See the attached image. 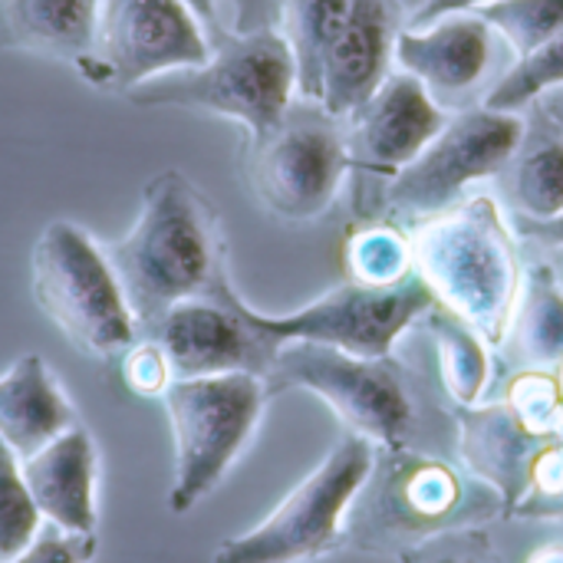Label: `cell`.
Returning <instances> with one entry per match:
<instances>
[{
	"mask_svg": "<svg viewBox=\"0 0 563 563\" xmlns=\"http://www.w3.org/2000/svg\"><path fill=\"white\" fill-rule=\"evenodd\" d=\"M264 386L267 396L290 389L320 396L346 432L363 435L376 449H419L432 455L459 449L452 406L435 402L426 379L396 353L363 360L323 343H284Z\"/></svg>",
	"mask_w": 563,
	"mask_h": 563,
	"instance_id": "6da1fadb",
	"label": "cell"
},
{
	"mask_svg": "<svg viewBox=\"0 0 563 563\" xmlns=\"http://www.w3.org/2000/svg\"><path fill=\"white\" fill-rule=\"evenodd\" d=\"M106 257L122 284L139 336L175 303L201 297L228 280V244L211 198L168 168L145 181L139 218Z\"/></svg>",
	"mask_w": 563,
	"mask_h": 563,
	"instance_id": "7a4b0ae2",
	"label": "cell"
},
{
	"mask_svg": "<svg viewBox=\"0 0 563 563\" xmlns=\"http://www.w3.org/2000/svg\"><path fill=\"white\" fill-rule=\"evenodd\" d=\"M459 462L492 485L501 518H563V399L554 373H518L488 406H452Z\"/></svg>",
	"mask_w": 563,
	"mask_h": 563,
	"instance_id": "3957f363",
	"label": "cell"
},
{
	"mask_svg": "<svg viewBox=\"0 0 563 563\" xmlns=\"http://www.w3.org/2000/svg\"><path fill=\"white\" fill-rule=\"evenodd\" d=\"M501 518V498L462 462L419 449H376L356 492L343 548L363 554H406L409 548L459 528H485Z\"/></svg>",
	"mask_w": 563,
	"mask_h": 563,
	"instance_id": "277c9868",
	"label": "cell"
},
{
	"mask_svg": "<svg viewBox=\"0 0 563 563\" xmlns=\"http://www.w3.org/2000/svg\"><path fill=\"white\" fill-rule=\"evenodd\" d=\"M409 244L412 271L435 300L498 350L525 280L521 241L501 205L492 195H468L455 208L416 224Z\"/></svg>",
	"mask_w": 563,
	"mask_h": 563,
	"instance_id": "5b68a950",
	"label": "cell"
},
{
	"mask_svg": "<svg viewBox=\"0 0 563 563\" xmlns=\"http://www.w3.org/2000/svg\"><path fill=\"white\" fill-rule=\"evenodd\" d=\"M139 109H198L234 119L247 135L280 122L297 99L294 56L280 30L211 36V56L201 66L152 76L125 92Z\"/></svg>",
	"mask_w": 563,
	"mask_h": 563,
	"instance_id": "8992f818",
	"label": "cell"
},
{
	"mask_svg": "<svg viewBox=\"0 0 563 563\" xmlns=\"http://www.w3.org/2000/svg\"><path fill=\"white\" fill-rule=\"evenodd\" d=\"M30 290L43 317L92 360L115 363L139 340L106 247L66 218L40 231L30 254Z\"/></svg>",
	"mask_w": 563,
	"mask_h": 563,
	"instance_id": "52a82bcc",
	"label": "cell"
},
{
	"mask_svg": "<svg viewBox=\"0 0 563 563\" xmlns=\"http://www.w3.org/2000/svg\"><path fill=\"white\" fill-rule=\"evenodd\" d=\"M241 178L274 218L317 221L350 178L343 119L323 102L297 96L277 125L244 139Z\"/></svg>",
	"mask_w": 563,
	"mask_h": 563,
	"instance_id": "ba28073f",
	"label": "cell"
},
{
	"mask_svg": "<svg viewBox=\"0 0 563 563\" xmlns=\"http://www.w3.org/2000/svg\"><path fill=\"white\" fill-rule=\"evenodd\" d=\"M267 399L264 379L251 373L172 379L162 396L175 442L172 515H188L224 482L247 449Z\"/></svg>",
	"mask_w": 563,
	"mask_h": 563,
	"instance_id": "9c48e42d",
	"label": "cell"
},
{
	"mask_svg": "<svg viewBox=\"0 0 563 563\" xmlns=\"http://www.w3.org/2000/svg\"><path fill=\"white\" fill-rule=\"evenodd\" d=\"M528 119L521 112H498L472 106L452 112L442 132L409 162L379 195L376 214L406 231L465 201L468 188L495 178L518 152Z\"/></svg>",
	"mask_w": 563,
	"mask_h": 563,
	"instance_id": "30bf717a",
	"label": "cell"
},
{
	"mask_svg": "<svg viewBox=\"0 0 563 563\" xmlns=\"http://www.w3.org/2000/svg\"><path fill=\"white\" fill-rule=\"evenodd\" d=\"M376 445L343 432L333 452L247 534L218 544L211 563H310L343 544L346 511L363 488Z\"/></svg>",
	"mask_w": 563,
	"mask_h": 563,
	"instance_id": "8fae6325",
	"label": "cell"
},
{
	"mask_svg": "<svg viewBox=\"0 0 563 563\" xmlns=\"http://www.w3.org/2000/svg\"><path fill=\"white\" fill-rule=\"evenodd\" d=\"M435 303L439 300L429 284L412 271L399 284L386 287L343 280L294 313L271 317L254 310V317L277 343H323L350 356L376 360L396 353V343Z\"/></svg>",
	"mask_w": 563,
	"mask_h": 563,
	"instance_id": "7c38bea8",
	"label": "cell"
},
{
	"mask_svg": "<svg viewBox=\"0 0 563 563\" xmlns=\"http://www.w3.org/2000/svg\"><path fill=\"white\" fill-rule=\"evenodd\" d=\"M211 40L185 0H102L96 46L76 69L89 86L129 92L132 86L201 66Z\"/></svg>",
	"mask_w": 563,
	"mask_h": 563,
	"instance_id": "4fadbf2b",
	"label": "cell"
},
{
	"mask_svg": "<svg viewBox=\"0 0 563 563\" xmlns=\"http://www.w3.org/2000/svg\"><path fill=\"white\" fill-rule=\"evenodd\" d=\"M449 112L409 73H389L383 86L343 119L356 221H373L383 188L419 158L442 132Z\"/></svg>",
	"mask_w": 563,
	"mask_h": 563,
	"instance_id": "5bb4252c",
	"label": "cell"
},
{
	"mask_svg": "<svg viewBox=\"0 0 563 563\" xmlns=\"http://www.w3.org/2000/svg\"><path fill=\"white\" fill-rule=\"evenodd\" d=\"M142 336L155 340L175 379L251 373L267 376L280 346L241 300L231 277L201 297H188L162 313Z\"/></svg>",
	"mask_w": 563,
	"mask_h": 563,
	"instance_id": "9a60e30c",
	"label": "cell"
},
{
	"mask_svg": "<svg viewBox=\"0 0 563 563\" xmlns=\"http://www.w3.org/2000/svg\"><path fill=\"white\" fill-rule=\"evenodd\" d=\"M498 46H508L495 26L472 13H449L426 26H402L396 40V63L416 76L426 92L445 109L462 112L485 106L488 79L498 66Z\"/></svg>",
	"mask_w": 563,
	"mask_h": 563,
	"instance_id": "2e32d148",
	"label": "cell"
},
{
	"mask_svg": "<svg viewBox=\"0 0 563 563\" xmlns=\"http://www.w3.org/2000/svg\"><path fill=\"white\" fill-rule=\"evenodd\" d=\"M402 10L393 0H350L343 33L327 59L320 102L336 119L356 112L393 73Z\"/></svg>",
	"mask_w": 563,
	"mask_h": 563,
	"instance_id": "e0dca14e",
	"label": "cell"
},
{
	"mask_svg": "<svg viewBox=\"0 0 563 563\" xmlns=\"http://www.w3.org/2000/svg\"><path fill=\"white\" fill-rule=\"evenodd\" d=\"M23 482L30 488L33 505L40 508L43 521L96 534L99 511H96V475H99V455L89 429L73 426L63 435H56L49 445L33 452L20 462Z\"/></svg>",
	"mask_w": 563,
	"mask_h": 563,
	"instance_id": "ac0fdd59",
	"label": "cell"
},
{
	"mask_svg": "<svg viewBox=\"0 0 563 563\" xmlns=\"http://www.w3.org/2000/svg\"><path fill=\"white\" fill-rule=\"evenodd\" d=\"M73 426L79 416L43 356L26 353L0 376V439L20 462Z\"/></svg>",
	"mask_w": 563,
	"mask_h": 563,
	"instance_id": "d6986e66",
	"label": "cell"
},
{
	"mask_svg": "<svg viewBox=\"0 0 563 563\" xmlns=\"http://www.w3.org/2000/svg\"><path fill=\"white\" fill-rule=\"evenodd\" d=\"M102 0H0V49L82 66L96 46Z\"/></svg>",
	"mask_w": 563,
	"mask_h": 563,
	"instance_id": "ffe728a7",
	"label": "cell"
},
{
	"mask_svg": "<svg viewBox=\"0 0 563 563\" xmlns=\"http://www.w3.org/2000/svg\"><path fill=\"white\" fill-rule=\"evenodd\" d=\"M498 356L511 376L554 373L563 363V287L544 257L525 267L521 297Z\"/></svg>",
	"mask_w": 563,
	"mask_h": 563,
	"instance_id": "44dd1931",
	"label": "cell"
},
{
	"mask_svg": "<svg viewBox=\"0 0 563 563\" xmlns=\"http://www.w3.org/2000/svg\"><path fill=\"white\" fill-rule=\"evenodd\" d=\"M518 152L495 175L515 218H554L563 211V132L534 106Z\"/></svg>",
	"mask_w": 563,
	"mask_h": 563,
	"instance_id": "7402d4cb",
	"label": "cell"
},
{
	"mask_svg": "<svg viewBox=\"0 0 563 563\" xmlns=\"http://www.w3.org/2000/svg\"><path fill=\"white\" fill-rule=\"evenodd\" d=\"M419 323L432 340L439 383L445 386L452 406H478L492 376V360H488L492 346L442 303H435Z\"/></svg>",
	"mask_w": 563,
	"mask_h": 563,
	"instance_id": "603a6c76",
	"label": "cell"
},
{
	"mask_svg": "<svg viewBox=\"0 0 563 563\" xmlns=\"http://www.w3.org/2000/svg\"><path fill=\"white\" fill-rule=\"evenodd\" d=\"M346 13L350 0H284L280 33L294 56L297 96L320 102L327 59L343 33Z\"/></svg>",
	"mask_w": 563,
	"mask_h": 563,
	"instance_id": "cb8c5ba5",
	"label": "cell"
},
{
	"mask_svg": "<svg viewBox=\"0 0 563 563\" xmlns=\"http://www.w3.org/2000/svg\"><path fill=\"white\" fill-rule=\"evenodd\" d=\"M343 261H346L350 280L376 284V287L399 284L402 277L412 274L409 231L383 218L356 221V228L350 231L343 244Z\"/></svg>",
	"mask_w": 563,
	"mask_h": 563,
	"instance_id": "d4e9b609",
	"label": "cell"
},
{
	"mask_svg": "<svg viewBox=\"0 0 563 563\" xmlns=\"http://www.w3.org/2000/svg\"><path fill=\"white\" fill-rule=\"evenodd\" d=\"M475 13L495 26L518 59L563 33V0H495Z\"/></svg>",
	"mask_w": 563,
	"mask_h": 563,
	"instance_id": "484cf974",
	"label": "cell"
},
{
	"mask_svg": "<svg viewBox=\"0 0 563 563\" xmlns=\"http://www.w3.org/2000/svg\"><path fill=\"white\" fill-rule=\"evenodd\" d=\"M558 86H563V33H558L541 49H534L531 56L515 59L508 66V73L485 96V106L498 109V112H521L538 96H544Z\"/></svg>",
	"mask_w": 563,
	"mask_h": 563,
	"instance_id": "4316f807",
	"label": "cell"
},
{
	"mask_svg": "<svg viewBox=\"0 0 563 563\" xmlns=\"http://www.w3.org/2000/svg\"><path fill=\"white\" fill-rule=\"evenodd\" d=\"M43 515L30 498L16 452L0 439V563L13 561L40 531Z\"/></svg>",
	"mask_w": 563,
	"mask_h": 563,
	"instance_id": "83f0119b",
	"label": "cell"
},
{
	"mask_svg": "<svg viewBox=\"0 0 563 563\" xmlns=\"http://www.w3.org/2000/svg\"><path fill=\"white\" fill-rule=\"evenodd\" d=\"M402 563H501L492 538L485 534V528H459V531H445L435 534L416 548H409L406 554H399Z\"/></svg>",
	"mask_w": 563,
	"mask_h": 563,
	"instance_id": "f1b7e54d",
	"label": "cell"
},
{
	"mask_svg": "<svg viewBox=\"0 0 563 563\" xmlns=\"http://www.w3.org/2000/svg\"><path fill=\"white\" fill-rule=\"evenodd\" d=\"M119 376L125 383V389L139 399H162L165 389L172 386V366L162 353V346L148 336H139L119 360Z\"/></svg>",
	"mask_w": 563,
	"mask_h": 563,
	"instance_id": "f546056e",
	"label": "cell"
},
{
	"mask_svg": "<svg viewBox=\"0 0 563 563\" xmlns=\"http://www.w3.org/2000/svg\"><path fill=\"white\" fill-rule=\"evenodd\" d=\"M96 534H82V531H66L56 525H40V531L33 534V541L7 563H89L96 558Z\"/></svg>",
	"mask_w": 563,
	"mask_h": 563,
	"instance_id": "4dcf8cb0",
	"label": "cell"
},
{
	"mask_svg": "<svg viewBox=\"0 0 563 563\" xmlns=\"http://www.w3.org/2000/svg\"><path fill=\"white\" fill-rule=\"evenodd\" d=\"M224 3V30L231 33H261V30H280L284 0H218Z\"/></svg>",
	"mask_w": 563,
	"mask_h": 563,
	"instance_id": "1f68e13d",
	"label": "cell"
},
{
	"mask_svg": "<svg viewBox=\"0 0 563 563\" xmlns=\"http://www.w3.org/2000/svg\"><path fill=\"white\" fill-rule=\"evenodd\" d=\"M515 234L521 244H534L538 251L544 247H563V211L554 218H544V221H534V218H515L508 214Z\"/></svg>",
	"mask_w": 563,
	"mask_h": 563,
	"instance_id": "d6a6232c",
	"label": "cell"
},
{
	"mask_svg": "<svg viewBox=\"0 0 563 563\" xmlns=\"http://www.w3.org/2000/svg\"><path fill=\"white\" fill-rule=\"evenodd\" d=\"M495 0H429L406 26H426L439 16H449V13H472V10H482Z\"/></svg>",
	"mask_w": 563,
	"mask_h": 563,
	"instance_id": "836d02e7",
	"label": "cell"
},
{
	"mask_svg": "<svg viewBox=\"0 0 563 563\" xmlns=\"http://www.w3.org/2000/svg\"><path fill=\"white\" fill-rule=\"evenodd\" d=\"M188 3V10L198 16V23L205 26V33H208V40L211 36H218L221 30H224V23H221V7H218V0H185Z\"/></svg>",
	"mask_w": 563,
	"mask_h": 563,
	"instance_id": "e575fe53",
	"label": "cell"
},
{
	"mask_svg": "<svg viewBox=\"0 0 563 563\" xmlns=\"http://www.w3.org/2000/svg\"><path fill=\"white\" fill-rule=\"evenodd\" d=\"M531 106H534L548 122H554V125L563 132V86L551 89V92H544V96H538Z\"/></svg>",
	"mask_w": 563,
	"mask_h": 563,
	"instance_id": "d590c367",
	"label": "cell"
},
{
	"mask_svg": "<svg viewBox=\"0 0 563 563\" xmlns=\"http://www.w3.org/2000/svg\"><path fill=\"white\" fill-rule=\"evenodd\" d=\"M528 563H563V541H551V544H544V548H538Z\"/></svg>",
	"mask_w": 563,
	"mask_h": 563,
	"instance_id": "8d00e7d4",
	"label": "cell"
},
{
	"mask_svg": "<svg viewBox=\"0 0 563 563\" xmlns=\"http://www.w3.org/2000/svg\"><path fill=\"white\" fill-rule=\"evenodd\" d=\"M541 257L551 264V271H554L558 284L563 287V247H544V251H541Z\"/></svg>",
	"mask_w": 563,
	"mask_h": 563,
	"instance_id": "74e56055",
	"label": "cell"
},
{
	"mask_svg": "<svg viewBox=\"0 0 563 563\" xmlns=\"http://www.w3.org/2000/svg\"><path fill=\"white\" fill-rule=\"evenodd\" d=\"M393 3L402 10V16H406V23H409V20H412V16H416V13H419V10H422L429 0H393Z\"/></svg>",
	"mask_w": 563,
	"mask_h": 563,
	"instance_id": "f35d334b",
	"label": "cell"
},
{
	"mask_svg": "<svg viewBox=\"0 0 563 563\" xmlns=\"http://www.w3.org/2000/svg\"><path fill=\"white\" fill-rule=\"evenodd\" d=\"M554 376H558V389H561V399H563V363L554 369Z\"/></svg>",
	"mask_w": 563,
	"mask_h": 563,
	"instance_id": "ab89813d",
	"label": "cell"
}]
</instances>
